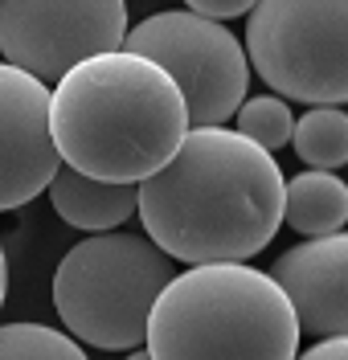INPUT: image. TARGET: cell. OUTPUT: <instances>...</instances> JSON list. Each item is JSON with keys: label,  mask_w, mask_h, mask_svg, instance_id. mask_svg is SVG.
I'll return each instance as SVG.
<instances>
[{"label": "cell", "mask_w": 348, "mask_h": 360, "mask_svg": "<svg viewBox=\"0 0 348 360\" xmlns=\"http://www.w3.org/2000/svg\"><path fill=\"white\" fill-rule=\"evenodd\" d=\"M4 291H8V262H4V250H0V307H4Z\"/></svg>", "instance_id": "cell-17"}, {"label": "cell", "mask_w": 348, "mask_h": 360, "mask_svg": "<svg viewBox=\"0 0 348 360\" xmlns=\"http://www.w3.org/2000/svg\"><path fill=\"white\" fill-rule=\"evenodd\" d=\"M127 360H152V356H148V348H131V356Z\"/></svg>", "instance_id": "cell-18"}, {"label": "cell", "mask_w": 348, "mask_h": 360, "mask_svg": "<svg viewBox=\"0 0 348 360\" xmlns=\"http://www.w3.org/2000/svg\"><path fill=\"white\" fill-rule=\"evenodd\" d=\"M176 274V262L143 233H91L70 246L53 274V307L66 332L103 352H131L143 344L148 311Z\"/></svg>", "instance_id": "cell-4"}, {"label": "cell", "mask_w": 348, "mask_h": 360, "mask_svg": "<svg viewBox=\"0 0 348 360\" xmlns=\"http://www.w3.org/2000/svg\"><path fill=\"white\" fill-rule=\"evenodd\" d=\"M185 98L156 62L107 49L70 66L49 90V135L58 160L111 184H139L181 148Z\"/></svg>", "instance_id": "cell-2"}, {"label": "cell", "mask_w": 348, "mask_h": 360, "mask_svg": "<svg viewBox=\"0 0 348 360\" xmlns=\"http://www.w3.org/2000/svg\"><path fill=\"white\" fill-rule=\"evenodd\" d=\"M143 344L152 360H295L299 323L271 274L205 262L164 283Z\"/></svg>", "instance_id": "cell-3"}, {"label": "cell", "mask_w": 348, "mask_h": 360, "mask_svg": "<svg viewBox=\"0 0 348 360\" xmlns=\"http://www.w3.org/2000/svg\"><path fill=\"white\" fill-rule=\"evenodd\" d=\"M127 0H0V53L8 66L58 82L70 66L119 49Z\"/></svg>", "instance_id": "cell-7"}, {"label": "cell", "mask_w": 348, "mask_h": 360, "mask_svg": "<svg viewBox=\"0 0 348 360\" xmlns=\"http://www.w3.org/2000/svg\"><path fill=\"white\" fill-rule=\"evenodd\" d=\"M53 213L74 229L86 233H107L119 229L136 213V184H111V180H91L74 172L70 164H58V172L46 184Z\"/></svg>", "instance_id": "cell-10"}, {"label": "cell", "mask_w": 348, "mask_h": 360, "mask_svg": "<svg viewBox=\"0 0 348 360\" xmlns=\"http://www.w3.org/2000/svg\"><path fill=\"white\" fill-rule=\"evenodd\" d=\"M188 13H197V17H209V21H230V17H246L250 8H254V0H185Z\"/></svg>", "instance_id": "cell-15"}, {"label": "cell", "mask_w": 348, "mask_h": 360, "mask_svg": "<svg viewBox=\"0 0 348 360\" xmlns=\"http://www.w3.org/2000/svg\"><path fill=\"white\" fill-rule=\"evenodd\" d=\"M49 135V86L0 62V213L29 205L58 172Z\"/></svg>", "instance_id": "cell-8"}, {"label": "cell", "mask_w": 348, "mask_h": 360, "mask_svg": "<svg viewBox=\"0 0 348 360\" xmlns=\"http://www.w3.org/2000/svg\"><path fill=\"white\" fill-rule=\"evenodd\" d=\"M291 143L307 168L320 172H336L348 164V111L344 107H311V111L295 119L291 127Z\"/></svg>", "instance_id": "cell-12"}, {"label": "cell", "mask_w": 348, "mask_h": 360, "mask_svg": "<svg viewBox=\"0 0 348 360\" xmlns=\"http://www.w3.org/2000/svg\"><path fill=\"white\" fill-rule=\"evenodd\" d=\"M0 360H91L82 344L46 323H0Z\"/></svg>", "instance_id": "cell-13"}, {"label": "cell", "mask_w": 348, "mask_h": 360, "mask_svg": "<svg viewBox=\"0 0 348 360\" xmlns=\"http://www.w3.org/2000/svg\"><path fill=\"white\" fill-rule=\"evenodd\" d=\"M283 221L303 238L340 233L348 221V184L336 172L320 168L283 180Z\"/></svg>", "instance_id": "cell-11"}, {"label": "cell", "mask_w": 348, "mask_h": 360, "mask_svg": "<svg viewBox=\"0 0 348 360\" xmlns=\"http://www.w3.org/2000/svg\"><path fill=\"white\" fill-rule=\"evenodd\" d=\"M233 119H238V135H246L262 152H275V148H287L291 143L295 115L287 107V98H278V94L242 98V107L233 111Z\"/></svg>", "instance_id": "cell-14"}, {"label": "cell", "mask_w": 348, "mask_h": 360, "mask_svg": "<svg viewBox=\"0 0 348 360\" xmlns=\"http://www.w3.org/2000/svg\"><path fill=\"white\" fill-rule=\"evenodd\" d=\"M275 287L287 295L299 336H344L348 328V238H307L287 254H278L271 266Z\"/></svg>", "instance_id": "cell-9"}, {"label": "cell", "mask_w": 348, "mask_h": 360, "mask_svg": "<svg viewBox=\"0 0 348 360\" xmlns=\"http://www.w3.org/2000/svg\"><path fill=\"white\" fill-rule=\"evenodd\" d=\"M246 66L287 103L344 107L348 0H254Z\"/></svg>", "instance_id": "cell-5"}, {"label": "cell", "mask_w": 348, "mask_h": 360, "mask_svg": "<svg viewBox=\"0 0 348 360\" xmlns=\"http://www.w3.org/2000/svg\"><path fill=\"white\" fill-rule=\"evenodd\" d=\"M136 213L172 262H246L283 225V172L230 127H188L168 164L136 184Z\"/></svg>", "instance_id": "cell-1"}, {"label": "cell", "mask_w": 348, "mask_h": 360, "mask_svg": "<svg viewBox=\"0 0 348 360\" xmlns=\"http://www.w3.org/2000/svg\"><path fill=\"white\" fill-rule=\"evenodd\" d=\"M295 360H348V340L344 336H324L320 344H311V348Z\"/></svg>", "instance_id": "cell-16"}, {"label": "cell", "mask_w": 348, "mask_h": 360, "mask_svg": "<svg viewBox=\"0 0 348 360\" xmlns=\"http://www.w3.org/2000/svg\"><path fill=\"white\" fill-rule=\"evenodd\" d=\"M119 49L156 62L176 82L188 127H226V119H233L246 98V49L221 21L168 8L127 29Z\"/></svg>", "instance_id": "cell-6"}]
</instances>
